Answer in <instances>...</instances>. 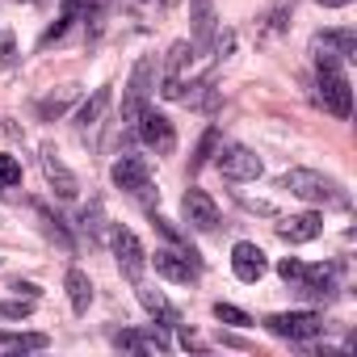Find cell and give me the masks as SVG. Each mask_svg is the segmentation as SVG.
I'll return each instance as SVG.
<instances>
[{"instance_id":"cell-1","label":"cell","mask_w":357,"mask_h":357,"mask_svg":"<svg viewBox=\"0 0 357 357\" xmlns=\"http://www.w3.org/2000/svg\"><path fill=\"white\" fill-rule=\"evenodd\" d=\"M315 89H319L315 97H319V105L328 114H336V118H349L353 114V93H349V80H344L336 55H319L315 51Z\"/></svg>"},{"instance_id":"cell-2","label":"cell","mask_w":357,"mask_h":357,"mask_svg":"<svg viewBox=\"0 0 357 357\" xmlns=\"http://www.w3.org/2000/svg\"><path fill=\"white\" fill-rule=\"evenodd\" d=\"M278 190H290L294 198H303V202H311V206H340V202H344L340 185L332 181V176L315 172V168H290V172H282Z\"/></svg>"},{"instance_id":"cell-3","label":"cell","mask_w":357,"mask_h":357,"mask_svg":"<svg viewBox=\"0 0 357 357\" xmlns=\"http://www.w3.org/2000/svg\"><path fill=\"white\" fill-rule=\"evenodd\" d=\"M151 93H155V63L151 59H139L130 68V80L122 89V122L135 126L143 118V109L151 105Z\"/></svg>"},{"instance_id":"cell-4","label":"cell","mask_w":357,"mask_h":357,"mask_svg":"<svg viewBox=\"0 0 357 357\" xmlns=\"http://www.w3.org/2000/svg\"><path fill=\"white\" fill-rule=\"evenodd\" d=\"M109 248H114V261L122 269L126 282H143V269H147V252L139 244V236L130 227H114L109 231Z\"/></svg>"},{"instance_id":"cell-5","label":"cell","mask_w":357,"mask_h":357,"mask_svg":"<svg viewBox=\"0 0 357 357\" xmlns=\"http://www.w3.org/2000/svg\"><path fill=\"white\" fill-rule=\"evenodd\" d=\"M265 328L282 340H311L324 332V315L319 311H278L265 319Z\"/></svg>"},{"instance_id":"cell-6","label":"cell","mask_w":357,"mask_h":357,"mask_svg":"<svg viewBox=\"0 0 357 357\" xmlns=\"http://www.w3.org/2000/svg\"><path fill=\"white\" fill-rule=\"evenodd\" d=\"M109 176H114L118 190H126V194H135V198H143V194L151 190V168H147V160H143V155H130V151L114 160Z\"/></svg>"},{"instance_id":"cell-7","label":"cell","mask_w":357,"mask_h":357,"mask_svg":"<svg viewBox=\"0 0 357 357\" xmlns=\"http://www.w3.org/2000/svg\"><path fill=\"white\" fill-rule=\"evenodd\" d=\"M215 164H219V172L227 176V181H257L261 176V155L252 151V147H223L219 155H215Z\"/></svg>"},{"instance_id":"cell-8","label":"cell","mask_w":357,"mask_h":357,"mask_svg":"<svg viewBox=\"0 0 357 357\" xmlns=\"http://www.w3.org/2000/svg\"><path fill=\"white\" fill-rule=\"evenodd\" d=\"M135 130H139V139H143L147 147H155V155H168V151L176 147V130H172V122H168L164 114H155L151 105L143 109V118L135 122Z\"/></svg>"},{"instance_id":"cell-9","label":"cell","mask_w":357,"mask_h":357,"mask_svg":"<svg viewBox=\"0 0 357 357\" xmlns=\"http://www.w3.org/2000/svg\"><path fill=\"white\" fill-rule=\"evenodd\" d=\"M181 215H185V223H190L194 231H215V227H219V206H215V198H211L206 190H185Z\"/></svg>"},{"instance_id":"cell-10","label":"cell","mask_w":357,"mask_h":357,"mask_svg":"<svg viewBox=\"0 0 357 357\" xmlns=\"http://www.w3.org/2000/svg\"><path fill=\"white\" fill-rule=\"evenodd\" d=\"M151 265H155V273L160 278H168V282H194L198 278V261H194V252H176V248H155V257H147Z\"/></svg>"},{"instance_id":"cell-11","label":"cell","mask_w":357,"mask_h":357,"mask_svg":"<svg viewBox=\"0 0 357 357\" xmlns=\"http://www.w3.org/2000/svg\"><path fill=\"white\" fill-rule=\"evenodd\" d=\"M190 55H194V47L190 43H172L168 47V55H164V97L168 101H181V89H185V76H181V68L190 63Z\"/></svg>"},{"instance_id":"cell-12","label":"cell","mask_w":357,"mask_h":357,"mask_svg":"<svg viewBox=\"0 0 357 357\" xmlns=\"http://www.w3.org/2000/svg\"><path fill=\"white\" fill-rule=\"evenodd\" d=\"M43 172H47V181H51V190L63 198V202H72L76 194H80V181H76V172L55 155V147H43Z\"/></svg>"},{"instance_id":"cell-13","label":"cell","mask_w":357,"mask_h":357,"mask_svg":"<svg viewBox=\"0 0 357 357\" xmlns=\"http://www.w3.org/2000/svg\"><path fill=\"white\" fill-rule=\"evenodd\" d=\"M265 269H269V261H265V252H261L257 244L240 240V244L231 248V273H236L240 282H261Z\"/></svg>"},{"instance_id":"cell-14","label":"cell","mask_w":357,"mask_h":357,"mask_svg":"<svg viewBox=\"0 0 357 357\" xmlns=\"http://www.w3.org/2000/svg\"><path fill=\"white\" fill-rule=\"evenodd\" d=\"M294 286H298L303 298H332V290H336V265H307Z\"/></svg>"},{"instance_id":"cell-15","label":"cell","mask_w":357,"mask_h":357,"mask_svg":"<svg viewBox=\"0 0 357 357\" xmlns=\"http://www.w3.org/2000/svg\"><path fill=\"white\" fill-rule=\"evenodd\" d=\"M319 231H324V219L311 215V211H307V215H290V219L278 223V236H282L286 244H311Z\"/></svg>"},{"instance_id":"cell-16","label":"cell","mask_w":357,"mask_h":357,"mask_svg":"<svg viewBox=\"0 0 357 357\" xmlns=\"http://www.w3.org/2000/svg\"><path fill=\"white\" fill-rule=\"evenodd\" d=\"M319 55H336L340 63L344 59H357V34L353 30H324V34H315V43H311Z\"/></svg>"},{"instance_id":"cell-17","label":"cell","mask_w":357,"mask_h":357,"mask_svg":"<svg viewBox=\"0 0 357 357\" xmlns=\"http://www.w3.org/2000/svg\"><path fill=\"white\" fill-rule=\"evenodd\" d=\"M190 26H194V47H206L219 30L215 0H190Z\"/></svg>"},{"instance_id":"cell-18","label":"cell","mask_w":357,"mask_h":357,"mask_svg":"<svg viewBox=\"0 0 357 357\" xmlns=\"http://www.w3.org/2000/svg\"><path fill=\"white\" fill-rule=\"evenodd\" d=\"M109 101H114V93H109V84H101V89H93V97L80 105V114H76V126L89 135V130H97L101 126V118H105V109H109Z\"/></svg>"},{"instance_id":"cell-19","label":"cell","mask_w":357,"mask_h":357,"mask_svg":"<svg viewBox=\"0 0 357 357\" xmlns=\"http://www.w3.org/2000/svg\"><path fill=\"white\" fill-rule=\"evenodd\" d=\"M114 344L118 349H130V353H168V336L147 328V332H114Z\"/></svg>"},{"instance_id":"cell-20","label":"cell","mask_w":357,"mask_h":357,"mask_svg":"<svg viewBox=\"0 0 357 357\" xmlns=\"http://www.w3.org/2000/svg\"><path fill=\"white\" fill-rule=\"evenodd\" d=\"M135 286H139V303H143V307L164 324V328H181V311H176L160 290H151V286H143V282H135Z\"/></svg>"},{"instance_id":"cell-21","label":"cell","mask_w":357,"mask_h":357,"mask_svg":"<svg viewBox=\"0 0 357 357\" xmlns=\"http://www.w3.org/2000/svg\"><path fill=\"white\" fill-rule=\"evenodd\" d=\"M290 13H294V0H273V5H269V13L261 17V30H257V38H261V43H273L278 34H286V26H290Z\"/></svg>"},{"instance_id":"cell-22","label":"cell","mask_w":357,"mask_h":357,"mask_svg":"<svg viewBox=\"0 0 357 357\" xmlns=\"http://www.w3.org/2000/svg\"><path fill=\"white\" fill-rule=\"evenodd\" d=\"M63 286H68V298H72V311L76 315H84L89 307H93V282H89V273L84 269H68V278H63Z\"/></svg>"},{"instance_id":"cell-23","label":"cell","mask_w":357,"mask_h":357,"mask_svg":"<svg viewBox=\"0 0 357 357\" xmlns=\"http://www.w3.org/2000/svg\"><path fill=\"white\" fill-rule=\"evenodd\" d=\"M51 340L43 332H0V349L9 353H26V349H47Z\"/></svg>"},{"instance_id":"cell-24","label":"cell","mask_w":357,"mask_h":357,"mask_svg":"<svg viewBox=\"0 0 357 357\" xmlns=\"http://www.w3.org/2000/svg\"><path fill=\"white\" fill-rule=\"evenodd\" d=\"M38 219H43V231H47L63 252H76V240L68 236V227H63V219H59V215H51L47 206H38Z\"/></svg>"},{"instance_id":"cell-25","label":"cell","mask_w":357,"mask_h":357,"mask_svg":"<svg viewBox=\"0 0 357 357\" xmlns=\"http://www.w3.org/2000/svg\"><path fill=\"white\" fill-rule=\"evenodd\" d=\"M76 101V89H59V93H51V97H43L38 101V118L43 122H51V118H59V114H68V105Z\"/></svg>"},{"instance_id":"cell-26","label":"cell","mask_w":357,"mask_h":357,"mask_svg":"<svg viewBox=\"0 0 357 357\" xmlns=\"http://www.w3.org/2000/svg\"><path fill=\"white\" fill-rule=\"evenodd\" d=\"M215 151H219V130L211 126L202 139H198V147H194V160H190V172H198V168H206L211 160H215Z\"/></svg>"},{"instance_id":"cell-27","label":"cell","mask_w":357,"mask_h":357,"mask_svg":"<svg viewBox=\"0 0 357 357\" xmlns=\"http://www.w3.org/2000/svg\"><path fill=\"white\" fill-rule=\"evenodd\" d=\"M215 319H219V324H231V328H248V324H252L248 311H240V307H231V303H215Z\"/></svg>"},{"instance_id":"cell-28","label":"cell","mask_w":357,"mask_h":357,"mask_svg":"<svg viewBox=\"0 0 357 357\" xmlns=\"http://www.w3.org/2000/svg\"><path fill=\"white\" fill-rule=\"evenodd\" d=\"M34 311V298H9V303H0V319H26Z\"/></svg>"},{"instance_id":"cell-29","label":"cell","mask_w":357,"mask_h":357,"mask_svg":"<svg viewBox=\"0 0 357 357\" xmlns=\"http://www.w3.org/2000/svg\"><path fill=\"white\" fill-rule=\"evenodd\" d=\"M22 181V164L13 155H0V190H13Z\"/></svg>"},{"instance_id":"cell-30","label":"cell","mask_w":357,"mask_h":357,"mask_svg":"<svg viewBox=\"0 0 357 357\" xmlns=\"http://www.w3.org/2000/svg\"><path fill=\"white\" fill-rule=\"evenodd\" d=\"M80 227H84L89 236H101V202H89V206L80 211Z\"/></svg>"},{"instance_id":"cell-31","label":"cell","mask_w":357,"mask_h":357,"mask_svg":"<svg viewBox=\"0 0 357 357\" xmlns=\"http://www.w3.org/2000/svg\"><path fill=\"white\" fill-rule=\"evenodd\" d=\"M303 269H307V265H303L298 257H286V261H278V273H282V282H298V278H303Z\"/></svg>"},{"instance_id":"cell-32","label":"cell","mask_w":357,"mask_h":357,"mask_svg":"<svg viewBox=\"0 0 357 357\" xmlns=\"http://www.w3.org/2000/svg\"><path fill=\"white\" fill-rule=\"evenodd\" d=\"M13 63H17V47L9 34H0V68H13Z\"/></svg>"},{"instance_id":"cell-33","label":"cell","mask_w":357,"mask_h":357,"mask_svg":"<svg viewBox=\"0 0 357 357\" xmlns=\"http://www.w3.org/2000/svg\"><path fill=\"white\" fill-rule=\"evenodd\" d=\"M151 223H155V231L164 236V240H172V244H181V231H176L168 219H160V215H151Z\"/></svg>"},{"instance_id":"cell-34","label":"cell","mask_w":357,"mask_h":357,"mask_svg":"<svg viewBox=\"0 0 357 357\" xmlns=\"http://www.w3.org/2000/svg\"><path fill=\"white\" fill-rule=\"evenodd\" d=\"M9 290H13V294H22V298H34V303H38V294H43V290H38L34 282H13Z\"/></svg>"},{"instance_id":"cell-35","label":"cell","mask_w":357,"mask_h":357,"mask_svg":"<svg viewBox=\"0 0 357 357\" xmlns=\"http://www.w3.org/2000/svg\"><path fill=\"white\" fill-rule=\"evenodd\" d=\"M219 340H223V344H231V349H248V340H244V336H231V332H223Z\"/></svg>"},{"instance_id":"cell-36","label":"cell","mask_w":357,"mask_h":357,"mask_svg":"<svg viewBox=\"0 0 357 357\" xmlns=\"http://www.w3.org/2000/svg\"><path fill=\"white\" fill-rule=\"evenodd\" d=\"M315 5H324V9H344V5H353V0H315Z\"/></svg>"},{"instance_id":"cell-37","label":"cell","mask_w":357,"mask_h":357,"mask_svg":"<svg viewBox=\"0 0 357 357\" xmlns=\"http://www.w3.org/2000/svg\"><path fill=\"white\" fill-rule=\"evenodd\" d=\"M160 5H176V0H160Z\"/></svg>"}]
</instances>
